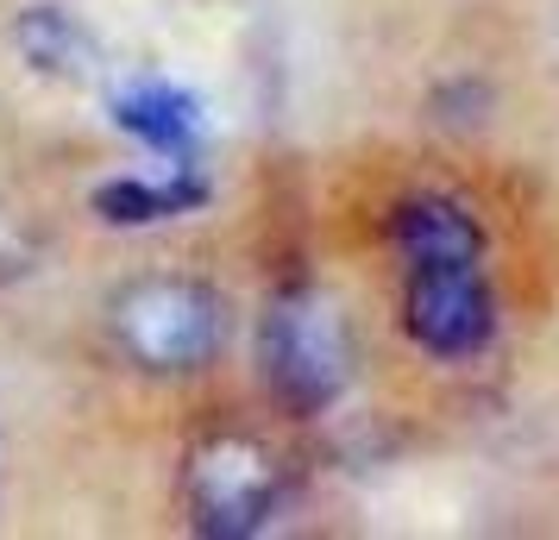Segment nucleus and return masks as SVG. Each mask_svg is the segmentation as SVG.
<instances>
[{
	"instance_id": "6e6552de",
	"label": "nucleus",
	"mask_w": 559,
	"mask_h": 540,
	"mask_svg": "<svg viewBox=\"0 0 559 540\" xmlns=\"http://www.w3.org/2000/svg\"><path fill=\"white\" fill-rule=\"evenodd\" d=\"M13 45L38 76H82V63H88V32L63 7H26L13 26Z\"/></svg>"
},
{
	"instance_id": "39448f33",
	"label": "nucleus",
	"mask_w": 559,
	"mask_h": 540,
	"mask_svg": "<svg viewBox=\"0 0 559 540\" xmlns=\"http://www.w3.org/2000/svg\"><path fill=\"white\" fill-rule=\"evenodd\" d=\"M207 202V177L195 157H157L152 170H120L95 189V214L107 227H164Z\"/></svg>"
},
{
	"instance_id": "f257e3e1",
	"label": "nucleus",
	"mask_w": 559,
	"mask_h": 540,
	"mask_svg": "<svg viewBox=\"0 0 559 540\" xmlns=\"http://www.w3.org/2000/svg\"><path fill=\"white\" fill-rule=\"evenodd\" d=\"M107 339L145 377H195L227 346V302L189 271H145L114 289Z\"/></svg>"
},
{
	"instance_id": "1a4fd4ad",
	"label": "nucleus",
	"mask_w": 559,
	"mask_h": 540,
	"mask_svg": "<svg viewBox=\"0 0 559 540\" xmlns=\"http://www.w3.org/2000/svg\"><path fill=\"white\" fill-rule=\"evenodd\" d=\"M26 264H32V232L13 207L0 202V277H13V271H26Z\"/></svg>"
},
{
	"instance_id": "423d86ee",
	"label": "nucleus",
	"mask_w": 559,
	"mask_h": 540,
	"mask_svg": "<svg viewBox=\"0 0 559 540\" xmlns=\"http://www.w3.org/2000/svg\"><path fill=\"white\" fill-rule=\"evenodd\" d=\"M390 245L408 264H478L484 220L459 195H403L390 214Z\"/></svg>"
},
{
	"instance_id": "f03ea898",
	"label": "nucleus",
	"mask_w": 559,
	"mask_h": 540,
	"mask_svg": "<svg viewBox=\"0 0 559 540\" xmlns=\"http://www.w3.org/2000/svg\"><path fill=\"white\" fill-rule=\"evenodd\" d=\"M283 496H289V465L252 428H214L182 459V515L207 540L264 535Z\"/></svg>"
},
{
	"instance_id": "20e7f679",
	"label": "nucleus",
	"mask_w": 559,
	"mask_h": 540,
	"mask_svg": "<svg viewBox=\"0 0 559 540\" xmlns=\"http://www.w3.org/2000/svg\"><path fill=\"white\" fill-rule=\"evenodd\" d=\"M403 334L428 359H478L497 339V289L478 264H408Z\"/></svg>"
},
{
	"instance_id": "7ed1b4c3",
	"label": "nucleus",
	"mask_w": 559,
	"mask_h": 540,
	"mask_svg": "<svg viewBox=\"0 0 559 540\" xmlns=\"http://www.w3.org/2000/svg\"><path fill=\"white\" fill-rule=\"evenodd\" d=\"M258 371L271 403L289 415H328L353 384V339L328 296L283 289L258 321Z\"/></svg>"
},
{
	"instance_id": "0eeeda50",
	"label": "nucleus",
	"mask_w": 559,
	"mask_h": 540,
	"mask_svg": "<svg viewBox=\"0 0 559 540\" xmlns=\"http://www.w3.org/2000/svg\"><path fill=\"white\" fill-rule=\"evenodd\" d=\"M114 127L139 139L152 157H195L202 145V101L177 82H132L114 95Z\"/></svg>"
}]
</instances>
